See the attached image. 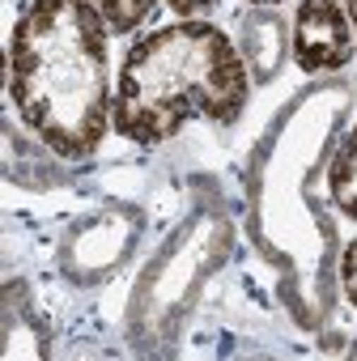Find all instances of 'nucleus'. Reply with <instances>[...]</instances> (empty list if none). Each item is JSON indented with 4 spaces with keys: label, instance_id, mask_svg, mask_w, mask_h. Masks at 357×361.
I'll use <instances>...</instances> for the list:
<instances>
[{
    "label": "nucleus",
    "instance_id": "f257e3e1",
    "mask_svg": "<svg viewBox=\"0 0 357 361\" xmlns=\"http://www.w3.org/2000/svg\"><path fill=\"white\" fill-rule=\"evenodd\" d=\"M107 22L94 0H30L9 39L18 119L60 157H90L111 119Z\"/></svg>",
    "mask_w": 357,
    "mask_h": 361
},
{
    "label": "nucleus",
    "instance_id": "f03ea898",
    "mask_svg": "<svg viewBox=\"0 0 357 361\" xmlns=\"http://www.w3.org/2000/svg\"><path fill=\"white\" fill-rule=\"evenodd\" d=\"M247 106V68L226 30L200 18L136 39L115 81L111 123L123 140L153 149L183 123H234Z\"/></svg>",
    "mask_w": 357,
    "mask_h": 361
},
{
    "label": "nucleus",
    "instance_id": "7ed1b4c3",
    "mask_svg": "<svg viewBox=\"0 0 357 361\" xmlns=\"http://www.w3.org/2000/svg\"><path fill=\"white\" fill-rule=\"evenodd\" d=\"M357 56V30L340 0H302L294 13V60L302 73H336Z\"/></svg>",
    "mask_w": 357,
    "mask_h": 361
},
{
    "label": "nucleus",
    "instance_id": "20e7f679",
    "mask_svg": "<svg viewBox=\"0 0 357 361\" xmlns=\"http://www.w3.org/2000/svg\"><path fill=\"white\" fill-rule=\"evenodd\" d=\"M327 192H332V204L357 221V123L349 128V136L336 149V161L327 170Z\"/></svg>",
    "mask_w": 357,
    "mask_h": 361
},
{
    "label": "nucleus",
    "instance_id": "39448f33",
    "mask_svg": "<svg viewBox=\"0 0 357 361\" xmlns=\"http://www.w3.org/2000/svg\"><path fill=\"white\" fill-rule=\"evenodd\" d=\"M94 5H98V13H102V22H107L111 35H132L153 13L157 0H94Z\"/></svg>",
    "mask_w": 357,
    "mask_h": 361
},
{
    "label": "nucleus",
    "instance_id": "423d86ee",
    "mask_svg": "<svg viewBox=\"0 0 357 361\" xmlns=\"http://www.w3.org/2000/svg\"><path fill=\"white\" fill-rule=\"evenodd\" d=\"M340 289H344V298L357 306V238L344 247V255H340Z\"/></svg>",
    "mask_w": 357,
    "mask_h": 361
},
{
    "label": "nucleus",
    "instance_id": "0eeeda50",
    "mask_svg": "<svg viewBox=\"0 0 357 361\" xmlns=\"http://www.w3.org/2000/svg\"><path fill=\"white\" fill-rule=\"evenodd\" d=\"M166 5H170L178 18H200V13L217 9V0H166Z\"/></svg>",
    "mask_w": 357,
    "mask_h": 361
},
{
    "label": "nucleus",
    "instance_id": "6e6552de",
    "mask_svg": "<svg viewBox=\"0 0 357 361\" xmlns=\"http://www.w3.org/2000/svg\"><path fill=\"white\" fill-rule=\"evenodd\" d=\"M344 5V13H349V22H353V30H357V0H340Z\"/></svg>",
    "mask_w": 357,
    "mask_h": 361
},
{
    "label": "nucleus",
    "instance_id": "1a4fd4ad",
    "mask_svg": "<svg viewBox=\"0 0 357 361\" xmlns=\"http://www.w3.org/2000/svg\"><path fill=\"white\" fill-rule=\"evenodd\" d=\"M247 5H285V0H247Z\"/></svg>",
    "mask_w": 357,
    "mask_h": 361
}]
</instances>
